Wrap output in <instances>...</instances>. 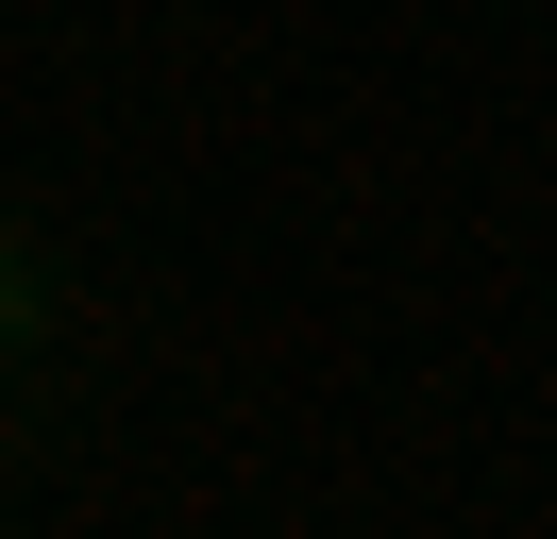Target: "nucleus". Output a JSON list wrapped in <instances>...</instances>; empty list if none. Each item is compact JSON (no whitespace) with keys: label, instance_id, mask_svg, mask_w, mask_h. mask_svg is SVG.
Wrapping results in <instances>:
<instances>
[]
</instances>
